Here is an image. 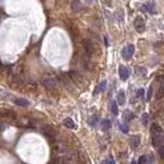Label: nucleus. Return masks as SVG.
<instances>
[{
  "label": "nucleus",
  "mask_w": 164,
  "mask_h": 164,
  "mask_svg": "<svg viewBox=\"0 0 164 164\" xmlns=\"http://www.w3.org/2000/svg\"><path fill=\"white\" fill-rule=\"evenodd\" d=\"M150 97H151V87L149 89V92H148V96H146V99L150 100Z\"/></svg>",
  "instance_id": "28"
},
{
  "label": "nucleus",
  "mask_w": 164,
  "mask_h": 164,
  "mask_svg": "<svg viewBox=\"0 0 164 164\" xmlns=\"http://www.w3.org/2000/svg\"><path fill=\"white\" fill-rule=\"evenodd\" d=\"M43 85H44V87H45L46 90H50V91L55 90V89H56V80L53 78V77H49V78L44 80Z\"/></svg>",
  "instance_id": "3"
},
{
  "label": "nucleus",
  "mask_w": 164,
  "mask_h": 164,
  "mask_svg": "<svg viewBox=\"0 0 164 164\" xmlns=\"http://www.w3.org/2000/svg\"><path fill=\"white\" fill-rule=\"evenodd\" d=\"M135 28H136V31L137 32H144V30H145V22H144V19L141 18V17H137V18L135 19Z\"/></svg>",
  "instance_id": "5"
},
{
  "label": "nucleus",
  "mask_w": 164,
  "mask_h": 164,
  "mask_svg": "<svg viewBox=\"0 0 164 164\" xmlns=\"http://www.w3.org/2000/svg\"><path fill=\"white\" fill-rule=\"evenodd\" d=\"M137 72L141 73V76H145V74H146V71L142 69V68H140V67H137Z\"/></svg>",
  "instance_id": "25"
},
{
  "label": "nucleus",
  "mask_w": 164,
  "mask_h": 164,
  "mask_svg": "<svg viewBox=\"0 0 164 164\" xmlns=\"http://www.w3.org/2000/svg\"><path fill=\"white\" fill-rule=\"evenodd\" d=\"M141 122H142V124H144V126H146V124H148V114H144V115H142Z\"/></svg>",
  "instance_id": "20"
},
{
  "label": "nucleus",
  "mask_w": 164,
  "mask_h": 164,
  "mask_svg": "<svg viewBox=\"0 0 164 164\" xmlns=\"http://www.w3.org/2000/svg\"><path fill=\"white\" fill-rule=\"evenodd\" d=\"M137 96H139V97H144V90H142V89H140V90L137 91Z\"/></svg>",
  "instance_id": "26"
},
{
  "label": "nucleus",
  "mask_w": 164,
  "mask_h": 164,
  "mask_svg": "<svg viewBox=\"0 0 164 164\" xmlns=\"http://www.w3.org/2000/svg\"><path fill=\"white\" fill-rule=\"evenodd\" d=\"M132 118H133V114H132V113H131V112H127V113H126V119H127V121H131Z\"/></svg>",
  "instance_id": "22"
},
{
  "label": "nucleus",
  "mask_w": 164,
  "mask_h": 164,
  "mask_svg": "<svg viewBox=\"0 0 164 164\" xmlns=\"http://www.w3.org/2000/svg\"><path fill=\"white\" fill-rule=\"evenodd\" d=\"M101 164H114V160L112 159V158H109V159H106V160H104Z\"/></svg>",
  "instance_id": "23"
},
{
  "label": "nucleus",
  "mask_w": 164,
  "mask_h": 164,
  "mask_svg": "<svg viewBox=\"0 0 164 164\" xmlns=\"http://www.w3.org/2000/svg\"><path fill=\"white\" fill-rule=\"evenodd\" d=\"M110 109H112V113L114 115L118 114V106H117V103H115V101H113V103L110 104Z\"/></svg>",
  "instance_id": "17"
},
{
  "label": "nucleus",
  "mask_w": 164,
  "mask_h": 164,
  "mask_svg": "<svg viewBox=\"0 0 164 164\" xmlns=\"http://www.w3.org/2000/svg\"><path fill=\"white\" fill-rule=\"evenodd\" d=\"M148 163V156H141L139 160V164H146Z\"/></svg>",
  "instance_id": "19"
},
{
  "label": "nucleus",
  "mask_w": 164,
  "mask_h": 164,
  "mask_svg": "<svg viewBox=\"0 0 164 164\" xmlns=\"http://www.w3.org/2000/svg\"><path fill=\"white\" fill-rule=\"evenodd\" d=\"M160 154H162V156L164 158V149H162V150H160Z\"/></svg>",
  "instance_id": "29"
},
{
  "label": "nucleus",
  "mask_w": 164,
  "mask_h": 164,
  "mask_svg": "<svg viewBox=\"0 0 164 164\" xmlns=\"http://www.w3.org/2000/svg\"><path fill=\"white\" fill-rule=\"evenodd\" d=\"M140 142H141V137H140L139 135H135V136H132L130 139V145H131V148H132V149L139 148Z\"/></svg>",
  "instance_id": "6"
},
{
  "label": "nucleus",
  "mask_w": 164,
  "mask_h": 164,
  "mask_svg": "<svg viewBox=\"0 0 164 164\" xmlns=\"http://www.w3.org/2000/svg\"><path fill=\"white\" fill-rule=\"evenodd\" d=\"M62 81H63L64 86L68 89V90H72V80L68 78V77L64 74V76H62Z\"/></svg>",
  "instance_id": "8"
},
{
  "label": "nucleus",
  "mask_w": 164,
  "mask_h": 164,
  "mask_svg": "<svg viewBox=\"0 0 164 164\" xmlns=\"http://www.w3.org/2000/svg\"><path fill=\"white\" fill-rule=\"evenodd\" d=\"M49 164H59V159H58V158H53V159L51 160H50V163Z\"/></svg>",
  "instance_id": "24"
},
{
  "label": "nucleus",
  "mask_w": 164,
  "mask_h": 164,
  "mask_svg": "<svg viewBox=\"0 0 164 164\" xmlns=\"http://www.w3.org/2000/svg\"><path fill=\"white\" fill-rule=\"evenodd\" d=\"M142 9L146 10V12H149V13H154V12H155V5L153 4V3H148V4L144 5Z\"/></svg>",
  "instance_id": "11"
},
{
  "label": "nucleus",
  "mask_w": 164,
  "mask_h": 164,
  "mask_svg": "<svg viewBox=\"0 0 164 164\" xmlns=\"http://www.w3.org/2000/svg\"><path fill=\"white\" fill-rule=\"evenodd\" d=\"M14 103H16L18 106H28L30 105V103L26 99H16Z\"/></svg>",
  "instance_id": "13"
},
{
  "label": "nucleus",
  "mask_w": 164,
  "mask_h": 164,
  "mask_svg": "<svg viewBox=\"0 0 164 164\" xmlns=\"http://www.w3.org/2000/svg\"><path fill=\"white\" fill-rule=\"evenodd\" d=\"M63 123H64V126L67 128H69V130H74V128H76V123H74L71 118H65Z\"/></svg>",
  "instance_id": "9"
},
{
  "label": "nucleus",
  "mask_w": 164,
  "mask_h": 164,
  "mask_svg": "<svg viewBox=\"0 0 164 164\" xmlns=\"http://www.w3.org/2000/svg\"><path fill=\"white\" fill-rule=\"evenodd\" d=\"M121 130L123 131V132H128V128H127V126H124V124H122L121 126Z\"/></svg>",
  "instance_id": "27"
},
{
  "label": "nucleus",
  "mask_w": 164,
  "mask_h": 164,
  "mask_svg": "<svg viewBox=\"0 0 164 164\" xmlns=\"http://www.w3.org/2000/svg\"><path fill=\"white\" fill-rule=\"evenodd\" d=\"M81 4H80V1H72V10L73 12H78L81 10Z\"/></svg>",
  "instance_id": "16"
},
{
  "label": "nucleus",
  "mask_w": 164,
  "mask_h": 164,
  "mask_svg": "<svg viewBox=\"0 0 164 164\" xmlns=\"http://www.w3.org/2000/svg\"><path fill=\"white\" fill-rule=\"evenodd\" d=\"M151 136H153V145L154 146H162L164 144V131L159 124H153L151 127Z\"/></svg>",
  "instance_id": "1"
},
{
  "label": "nucleus",
  "mask_w": 164,
  "mask_h": 164,
  "mask_svg": "<svg viewBox=\"0 0 164 164\" xmlns=\"http://www.w3.org/2000/svg\"><path fill=\"white\" fill-rule=\"evenodd\" d=\"M158 81H159L160 86H162V87H164V76H159V77H158Z\"/></svg>",
  "instance_id": "21"
},
{
  "label": "nucleus",
  "mask_w": 164,
  "mask_h": 164,
  "mask_svg": "<svg viewBox=\"0 0 164 164\" xmlns=\"http://www.w3.org/2000/svg\"><path fill=\"white\" fill-rule=\"evenodd\" d=\"M105 87H106V81L100 82V85L97 86V87H96V90H95V94H99V92L104 91V90H105Z\"/></svg>",
  "instance_id": "15"
},
{
  "label": "nucleus",
  "mask_w": 164,
  "mask_h": 164,
  "mask_svg": "<svg viewBox=\"0 0 164 164\" xmlns=\"http://www.w3.org/2000/svg\"><path fill=\"white\" fill-rule=\"evenodd\" d=\"M110 127H112V122L109 119H103L101 121V130L103 131H108L110 130Z\"/></svg>",
  "instance_id": "10"
},
{
  "label": "nucleus",
  "mask_w": 164,
  "mask_h": 164,
  "mask_svg": "<svg viewBox=\"0 0 164 164\" xmlns=\"http://www.w3.org/2000/svg\"><path fill=\"white\" fill-rule=\"evenodd\" d=\"M133 53H135V46L127 45L126 47H123V50H122V56H123V59H126V60H130V59L132 58Z\"/></svg>",
  "instance_id": "2"
},
{
  "label": "nucleus",
  "mask_w": 164,
  "mask_h": 164,
  "mask_svg": "<svg viewBox=\"0 0 164 164\" xmlns=\"http://www.w3.org/2000/svg\"><path fill=\"white\" fill-rule=\"evenodd\" d=\"M85 49H86V53H87V55L90 56V55L92 54V50H94V49H92V44L90 43V41H86V43H85Z\"/></svg>",
  "instance_id": "14"
},
{
  "label": "nucleus",
  "mask_w": 164,
  "mask_h": 164,
  "mask_svg": "<svg viewBox=\"0 0 164 164\" xmlns=\"http://www.w3.org/2000/svg\"><path fill=\"white\" fill-rule=\"evenodd\" d=\"M71 1H80V0H71Z\"/></svg>",
  "instance_id": "30"
},
{
  "label": "nucleus",
  "mask_w": 164,
  "mask_h": 164,
  "mask_svg": "<svg viewBox=\"0 0 164 164\" xmlns=\"http://www.w3.org/2000/svg\"><path fill=\"white\" fill-rule=\"evenodd\" d=\"M69 77H71V80H72L74 83H77L78 86H81L83 83V78H82V76L78 72H74V71H73V72L69 73Z\"/></svg>",
  "instance_id": "4"
},
{
  "label": "nucleus",
  "mask_w": 164,
  "mask_h": 164,
  "mask_svg": "<svg viewBox=\"0 0 164 164\" xmlns=\"http://www.w3.org/2000/svg\"><path fill=\"white\" fill-rule=\"evenodd\" d=\"M163 96H164V87H162V86H160L159 91L156 92V99H162Z\"/></svg>",
  "instance_id": "18"
},
{
  "label": "nucleus",
  "mask_w": 164,
  "mask_h": 164,
  "mask_svg": "<svg viewBox=\"0 0 164 164\" xmlns=\"http://www.w3.org/2000/svg\"><path fill=\"white\" fill-rule=\"evenodd\" d=\"M128 76H130L128 69H127L126 67H123V65H121V67H119V77H121V80L126 81V80L128 78Z\"/></svg>",
  "instance_id": "7"
},
{
  "label": "nucleus",
  "mask_w": 164,
  "mask_h": 164,
  "mask_svg": "<svg viewBox=\"0 0 164 164\" xmlns=\"http://www.w3.org/2000/svg\"><path fill=\"white\" fill-rule=\"evenodd\" d=\"M118 104H121V105H123L124 103H126V95H124L123 91H119L118 92Z\"/></svg>",
  "instance_id": "12"
}]
</instances>
